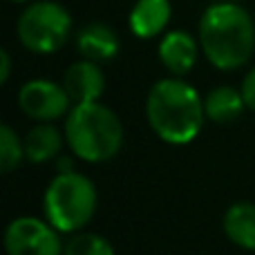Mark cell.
I'll use <instances>...</instances> for the list:
<instances>
[{"label":"cell","instance_id":"1","mask_svg":"<svg viewBox=\"0 0 255 255\" xmlns=\"http://www.w3.org/2000/svg\"><path fill=\"white\" fill-rule=\"evenodd\" d=\"M199 45L217 70H238L255 52V22L235 0H217L199 20Z\"/></svg>","mask_w":255,"mask_h":255},{"label":"cell","instance_id":"2","mask_svg":"<svg viewBox=\"0 0 255 255\" xmlns=\"http://www.w3.org/2000/svg\"><path fill=\"white\" fill-rule=\"evenodd\" d=\"M145 115L159 139L184 145L199 134L206 112L193 85L179 79H161L150 88Z\"/></svg>","mask_w":255,"mask_h":255},{"label":"cell","instance_id":"3","mask_svg":"<svg viewBox=\"0 0 255 255\" xmlns=\"http://www.w3.org/2000/svg\"><path fill=\"white\" fill-rule=\"evenodd\" d=\"M65 136L76 157L99 163L112 159L121 150L124 126L110 108L99 101L76 103L67 115Z\"/></svg>","mask_w":255,"mask_h":255},{"label":"cell","instance_id":"4","mask_svg":"<svg viewBox=\"0 0 255 255\" xmlns=\"http://www.w3.org/2000/svg\"><path fill=\"white\" fill-rule=\"evenodd\" d=\"M43 206L47 222L54 229L61 233H72L92 220L97 211V188L81 172H61L47 186Z\"/></svg>","mask_w":255,"mask_h":255},{"label":"cell","instance_id":"5","mask_svg":"<svg viewBox=\"0 0 255 255\" xmlns=\"http://www.w3.org/2000/svg\"><path fill=\"white\" fill-rule=\"evenodd\" d=\"M72 16L63 4L52 0L31 2L18 18V38L29 52L52 54L67 43Z\"/></svg>","mask_w":255,"mask_h":255},{"label":"cell","instance_id":"6","mask_svg":"<svg viewBox=\"0 0 255 255\" xmlns=\"http://www.w3.org/2000/svg\"><path fill=\"white\" fill-rule=\"evenodd\" d=\"M63 247L56 229L36 217H18L4 231L9 255H63Z\"/></svg>","mask_w":255,"mask_h":255},{"label":"cell","instance_id":"7","mask_svg":"<svg viewBox=\"0 0 255 255\" xmlns=\"http://www.w3.org/2000/svg\"><path fill=\"white\" fill-rule=\"evenodd\" d=\"M70 101L72 99L63 85H56L45 79L25 83L20 88V94H18L20 110L29 119L36 121H54L58 117H63L70 108Z\"/></svg>","mask_w":255,"mask_h":255},{"label":"cell","instance_id":"8","mask_svg":"<svg viewBox=\"0 0 255 255\" xmlns=\"http://www.w3.org/2000/svg\"><path fill=\"white\" fill-rule=\"evenodd\" d=\"M63 88L74 103H92L99 101L106 90V76L97 63L83 58L65 70Z\"/></svg>","mask_w":255,"mask_h":255},{"label":"cell","instance_id":"9","mask_svg":"<svg viewBox=\"0 0 255 255\" xmlns=\"http://www.w3.org/2000/svg\"><path fill=\"white\" fill-rule=\"evenodd\" d=\"M76 47L81 56L94 63L112 61L119 54V36L106 22H90L76 34Z\"/></svg>","mask_w":255,"mask_h":255},{"label":"cell","instance_id":"10","mask_svg":"<svg viewBox=\"0 0 255 255\" xmlns=\"http://www.w3.org/2000/svg\"><path fill=\"white\" fill-rule=\"evenodd\" d=\"M159 58L175 76L188 74L197 61V40L184 29L168 31L159 43Z\"/></svg>","mask_w":255,"mask_h":255},{"label":"cell","instance_id":"11","mask_svg":"<svg viewBox=\"0 0 255 255\" xmlns=\"http://www.w3.org/2000/svg\"><path fill=\"white\" fill-rule=\"evenodd\" d=\"M172 7L168 0H136L130 11V29L139 38H154L166 29Z\"/></svg>","mask_w":255,"mask_h":255},{"label":"cell","instance_id":"12","mask_svg":"<svg viewBox=\"0 0 255 255\" xmlns=\"http://www.w3.org/2000/svg\"><path fill=\"white\" fill-rule=\"evenodd\" d=\"M224 233L233 244L255 251V204H233L224 215Z\"/></svg>","mask_w":255,"mask_h":255},{"label":"cell","instance_id":"13","mask_svg":"<svg viewBox=\"0 0 255 255\" xmlns=\"http://www.w3.org/2000/svg\"><path fill=\"white\" fill-rule=\"evenodd\" d=\"M244 108H247V101L242 97V90L238 92L235 88H229V85L211 90L208 97L204 99V112L215 124H231L242 115Z\"/></svg>","mask_w":255,"mask_h":255},{"label":"cell","instance_id":"14","mask_svg":"<svg viewBox=\"0 0 255 255\" xmlns=\"http://www.w3.org/2000/svg\"><path fill=\"white\" fill-rule=\"evenodd\" d=\"M22 145H25V157L31 163H43L54 159L61 152L63 139H61V132L45 121L43 126H36L27 132Z\"/></svg>","mask_w":255,"mask_h":255},{"label":"cell","instance_id":"15","mask_svg":"<svg viewBox=\"0 0 255 255\" xmlns=\"http://www.w3.org/2000/svg\"><path fill=\"white\" fill-rule=\"evenodd\" d=\"M63 255H115V249L106 238L94 233L74 235L63 247Z\"/></svg>","mask_w":255,"mask_h":255},{"label":"cell","instance_id":"16","mask_svg":"<svg viewBox=\"0 0 255 255\" xmlns=\"http://www.w3.org/2000/svg\"><path fill=\"white\" fill-rule=\"evenodd\" d=\"M25 157V145L9 126H0V168L2 172H11Z\"/></svg>","mask_w":255,"mask_h":255},{"label":"cell","instance_id":"17","mask_svg":"<svg viewBox=\"0 0 255 255\" xmlns=\"http://www.w3.org/2000/svg\"><path fill=\"white\" fill-rule=\"evenodd\" d=\"M242 97H244V101H247V108H251L255 112V67L249 72L242 83Z\"/></svg>","mask_w":255,"mask_h":255},{"label":"cell","instance_id":"18","mask_svg":"<svg viewBox=\"0 0 255 255\" xmlns=\"http://www.w3.org/2000/svg\"><path fill=\"white\" fill-rule=\"evenodd\" d=\"M9 72H11V58H9L7 49H2L0 52V83H7L9 81Z\"/></svg>","mask_w":255,"mask_h":255},{"label":"cell","instance_id":"19","mask_svg":"<svg viewBox=\"0 0 255 255\" xmlns=\"http://www.w3.org/2000/svg\"><path fill=\"white\" fill-rule=\"evenodd\" d=\"M13 2H27V0H13Z\"/></svg>","mask_w":255,"mask_h":255}]
</instances>
